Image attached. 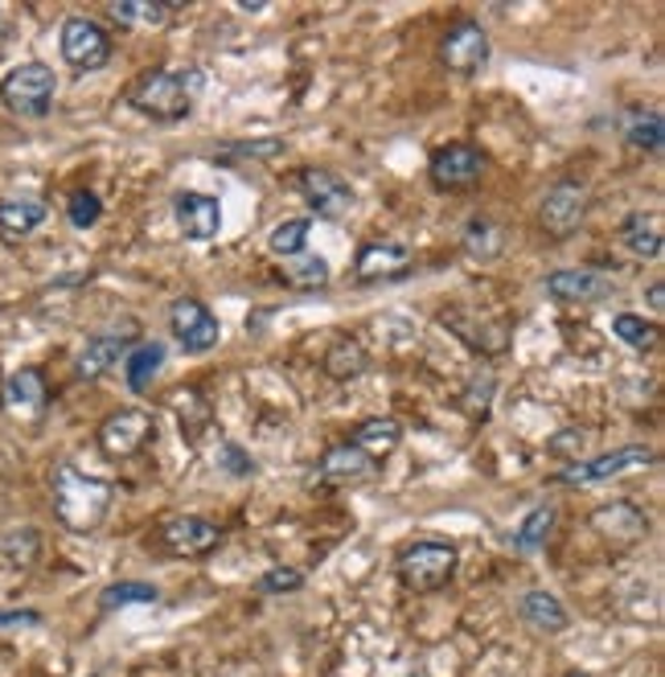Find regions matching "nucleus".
I'll list each match as a JSON object with an SVG mask.
<instances>
[{"label":"nucleus","mask_w":665,"mask_h":677,"mask_svg":"<svg viewBox=\"0 0 665 677\" xmlns=\"http://www.w3.org/2000/svg\"><path fill=\"white\" fill-rule=\"evenodd\" d=\"M202 71H145L128 87V103L157 124H177L193 112V95L202 91Z\"/></svg>","instance_id":"nucleus-1"},{"label":"nucleus","mask_w":665,"mask_h":677,"mask_svg":"<svg viewBox=\"0 0 665 677\" xmlns=\"http://www.w3.org/2000/svg\"><path fill=\"white\" fill-rule=\"evenodd\" d=\"M112 497H116V489L99 476H87L74 464L54 468V514L66 530H95L107 518Z\"/></svg>","instance_id":"nucleus-2"},{"label":"nucleus","mask_w":665,"mask_h":677,"mask_svg":"<svg viewBox=\"0 0 665 677\" xmlns=\"http://www.w3.org/2000/svg\"><path fill=\"white\" fill-rule=\"evenodd\" d=\"M456 562H461V554H456L452 542H444V538H415V542H407L399 550L394 571H399V579L411 591L428 595V591H440L456 575Z\"/></svg>","instance_id":"nucleus-3"},{"label":"nucleus","mask_w":665,"mask_h":677,"mask_svg":"<svg viewBox=\"0 0 665 677\" xmlns=\"http://www.w3.org/2000/svg\"><path fill=\"white\" fill-rule=\"evenodd\" d=\"M54 95H59V74L50 71L45 62H25V66L4 74V83H0V103L13 116H25V119L50 116Z\"/></svg>","instance_id":"nucleus-4"},{"label":"nucleus","mask_w":665,"mask_h":677,"mask_svg":"<svg viewBox=\"0 0 665 677\" xmlns=\"http://www.w3.org/2000/svg\"><path fill=\"white\" fill-rule=\"evenodd\" d=\"M485 177V152L477 145H444L435 148L432 160H428V181H432L440 193H456V189H473Z\"/></svg>","instance_id":"nucleus-5"},{"label":"nucleus","mask_w":665,"mask_h":677,"mask_svg":"<svg viewBox=\"0 0 665 677\" xmlns=\"http://www.w3.org/2000/svg\"><path fill=\"white\" fill-rule=\"evenodd\" d=\"M59 50H62V62H71L74 71H103V66L112 62V38H107V30H103L99 21H91V17H71V21H62Z\"/></svg>","instance_id":"nucleus-6"},{"label":"nucleus","mask_w":665,"mask_h":677,"mask_svg":"<svg viewBox=\"0 0 665 677\" xmlns=\"http://www.w3.org/2000/svg\"><path fill=\"white\" fill-rule=\"evenodd\" d=\"M653 461H657L653 447L629 444V447H616V452H604V456H592V461L567 464L563 473H555V480H559V485H600V480H612V476L650 468Z\"/></svg>","instance_id":"nucleus-7"},{"label":"nucleus","mask_w":665,"mask_h":677,"mask_svg":"<svg viewBox=\"0 0 665 677\" xmlns=\"http://www.w3.org/2000/svg\"><path fill=\"white\" fill-rule=\"evenodd\" d=\"M296 186H300V198L308 202V210L325 218V222H341L353 210V202H358L346 177H337L332 169H300Z\"/></svg>","instance_id":"nucleus-8"},{"label":"nucleus","mask_w":665,"mask_h":677,"mask_svg":"<svg viewBox=\"0 0 665 677\" xmlns=\"http://www.w3.org/2000/svg\"><path fill=\"white\" fill-rule=\"evenodd\" d=\"M157 542L173 559H205L210 550L222 542V530L214 521L198 518V514H177V518H165L157 530Z\"/></svg>","instance_id":"nucleus-9"},{"label":"nucleus","mask_w":665,"mask_h":677,"mask_svg":"<svg viewBox=\"0 0 665 677\" xmlns=\"http://www.w3.org/2000/svg\"><path fill=\"white\" fill-rule=\"evenodd\" d=\"M152 440H157V423H152L148 411H136V406L116 411L99 427V447L103 456H112V461H128L136 452H145Z\"/></svg>","instance_id":"nucleus-10"},{"label":"nucleus","mask_w":665,"mask_h":677,"mask_svg":"<svg viewBox=\"0 0 665 677\" xmlns=\"http://www.w3.org/2000/svg\"><path fill=\"white\" fill-rule=\"evenodd\" d=\"M169 329H173L177 346L186 349V353H205V349H214L218 337H222L218 317L202 300H193V296H181V300L169 304Z\"/></svg>","instance_id":"nucleus-11"},{"label":"nucleus","mask_w":665,"mask_h":677,"mask_svg":"<svg viewBox=\"0 0 665 677\" xmlns=\"http://www.w3.org/2000/svg\"><path fill=\"white\" fill-rule=\"evenodd\" d=\"M583 218H588V189L579 181H559V186L547 189L538 222L550 239H571L583 226Z\"/></svg>","instance_id":"nucleus-12"},{"label":"nucleus","mask_w":665,"mask_h":677,"mask_svg":"<svg viewBox=\"0 0 665 677\" xmlns=\"http://www.w3.org/2000/svg\"><path fill=\"white\" fill-rule=\"evenodd\" d=\"M440 62L452 74H477L489 62V33L477 21H456L440 42Z\"/></svg>","instance_id":"nucleus-13"},{"label":"nucleus","mask_w":665,"mask_h":677,"mask_svg":"<svg viewBox=\"0 0 665 677\" xmlns=\"http://www.w3.org/2000/svg\"><path fill=\"white\" fill-rule=\"evenodd\" d=\"M136 337H140V325H136V320H124V329H116V332H99V337H91L87 346L78 349V358H74V374L103 378L119 358H124V353H128Z\"/></svg>","instance_id":"nucleus-14"},{"label":"nucleus","mask_w":665,"mask_h":677,"mask_svg":"<svg viewBox=\"0 0 665 677\" xmlns=\"http://www.w3.org/2000/svg\"><path fill=\"white\" fill-rule=\"evenodd\" d=\"M592 530L604 538L608 547H636L650 533V518L633 501H612L600 505L592 514Z\"/></svg>","instance_id":"nucleus-15"},{"label":"nucleus","mask_w":665,"mask_h":677,"mask_svg":"<svg viewBox=\"0 0 665 677\" xmlns=\"http://www.w3.org/2000/svg\"><path fill=\"white\" fill-rule=\"evenodd\" d=\"M547 292L567 304H600L616 292V284L604 272H592V267H567V272L547 275Z\"/></svg>","instance_id":"nucleus-16"},{"label":"nucleus","mask_w":665,"mask_h":677,"mask_svg":"<svg viewBox=\"0 0 665 677\" xmlns=\"http://www.w3.org/2000/svg\"><path fill=\"white\" fill-rule=\"evenodd\" d=\"M173 214L189 243H210L222 231V205L210 193H177Z\"/></svg>","instance_id":"nucleus-17"},{"label":"nucleus","mask_w":665,"mask_h":677,"mask_svg":"<svg viewBox=\"0 0 665 677\" xmlns=\"http://www.w3.org/2000/svg\"><path fill=\"white\" fill-rule=\"evenodd\" d=\"M411 267V251L403 243H366L353 260V279L358 284H387L399 279Z\"/></svg>","instance_id":"nucleus-18"},{"label":"nucleus","mask_w":665,"mask_h":677,"mask_svg":"<svg viewBox=\"0 0 665 677\" xmlns=\"http://www.w3.org/2000/svg\"><path fill=\"white\" fill-rule=\"evenodd\" d=\"M0 403H4V411L17 419H38L45 411V403H50V387H45V374L42 370H33V366H25V370H17L9 382H4V394H0Z\"/></svg>","instance_id":"nucleus-19"},{"label":"nucleus","mask_w":665,"mask_h":677,"mask_svg":"<svg viewBox=\"0 0 665 677\" xmlns=\"http://www.w3.org/2000/svg\"><path fill=\"white\" fill-rule=\"evenodd\" d=\"M349 447H358L366 461H387L394 447L403 444V427L394 423L391 415H374V419H362L346 440Z\"/></svg>","instance_id":"nucleus-20"},{"label":"nucleus","mask_w":665,"mask_h":677,"mask_svg":"<svg viewBox=\"0 0 665 677\" xmlns=\"http://www.w3.org/2000/svg\"><path fill=\"white\" fill-rule=\"evenodd\" d=\"M45 202L42 198H4L0 202V239L4 243H25L30 234L45 222Z\"/></svg>","instance_id":"nucleus-21"},{"label":"nucleus","mask_w":665,"mask_h":677,"mask_svg":"<svg viewBox=\"0 0 665 677\" xmlns=\"http://www.w3.org/2000/svg\"><path fill=\"white\" fill-rule=\"evenodd\" d=\"M317 473H320V480H329V485H358V480H370V476L378 473V464L366 461L358 447L337 444L320 456Z\"/></svg>","instance_id":"nucleus-22"},{"label":"nucleus","mask_w":665,"mask_h":677,"mask_svg":"<svg viewBox=\"0 0 665 677\" xmlns=\"http://www.w3.org/2000/svg\"><path fill=\"white\" fill-rule=\"evenodd\" d=\"M621 243L629 246V255L636 260H662L665 231H662V214H629L621 226Z\"/></svg>","instance_id":"nucleus-23"},{"label":"nucleus","mask_w":665,"mask_h":677,"mask_svg":"<svg viewBox=\"0 0 665 677\" xmlns=\"http://www.w3.org/2000/svg\"><path fill=\"white\" fill-rule=\"evenodd\" d=\"M621 136L629 148H636V152H653V157H657V152L665 148L662 112H653V107H633V112L621 119Z\"/></svg>","instance_id":"nucleus-24"},{"label":"nucleus","mask_w":665,"mask_h":677,"mask_svg":"<svg viewBox=\"0 0 665 677\" xmlns=\"http://www.w3.org/2000/svg\"><path fill=\"white\" fill-rule=\"evenodd\" d=\"M518 612H521V620L535 628V633H547V636H555V633H563L567 624H571V616H567V607L559 604V595H550V591H526L521 595V604H518Z\"/></svg>","instance_id":"nucleus-25"},{"label":"nucleus","mask_w":665,"mask_h":677,"mask_svg":"<svg viewBox=\"0 0 665 677\" xmlns=\"http://www.w3.org/2000/svg\"><path fill=\"white\" fill-rule=\"evenodd\" d=\"M160 366H165V346H160V341H140V346H131L128 353H124V378H128L131 390L152 387V378L160 374Z\"/></svg>","instance_id":"nucleus-26"},{"label":"nucleus","mask_w":665,"mask_h":677,"mask_svg":"<svg viewBox=\"0 0 665 677\" xmlns=\"http://www.w3.org/2000/svg\"><path fill=\"white\" fill-rule=\"evenodd\" d=\"M279 272H284V279H288L296 292H320L332 279L329 260H325V255H313V251H300V255L284 260Z\"/></svg>","instance_id":"nucleus-27"},{"label":"nucleus","mask_w":665,"mask_h":677,"mask_svg":"<svg viewBox=\"0 0 665 677\" xmlns=\"http://www.w3.org/2000/svg\"><path fill=\"white\" fill-rule=\"evenodd\" d=\"M107 13L116 17L119 25H131V30H160L169 13H173V4H160V0H116V4H107Z\"/></svg>","instance_id":"nucleus-28"},{"label":"nucleus","mask_w":665,"mask_h":677,"mask_svg":"<svg viewBox=\"0 0 665 677\" xmlns=\"http://www.w3.org/2000/svg\"><path fill=\"white\" fill-rule=\"evenodd\" d=\"M366 366H370V353H366L358 341H337L329 346V353L320 358V370L332 378V382H349V378H362Z\"/></svg>","instance_id":"nucleus-29"},{"label":"nucleus","mask_w":665,"mask_h":677,"mask_svg":"<svg viewBox=\"0 0 665 677\" xmlns=\"http://www.w3.org/2000/svg\"><path fill=\"white\" fill-rule=\"evenodd\" d=\"M464 255L468 260H477V263H489L502 255V226L497 222H489V218H473L468 226H464Z\"/></svg>","instance_id":"nucleus-30"},{"label":"nucleus","mask_w":665,"mask_h":677,"mask_svg":"<svg viewBox=\"0 0 665 677\" xmlns=\"http://www.w3.org/2000/svg\"><path fill=\"white\" fill-rule=\"evenodd\" d=\"M160 591L145 579H119L112 588H103L99 595V612H116V607H131V604H157Z\"/></svg>","instance_id":"nucleus-31"},{"label":"nucleus","mask_w":665,"mask_h":677,"mask_svg":"<svg viewBox=\"0 0 665 677\" xmlns=\"http://www.w3.org/2000/svg\"><path fill=\"white\" fill-rule=\"evenodd\" d=\"M550 530H555V509H550V505H538V509L526 514V521H521L518 533H514V550H521V554H535V550L547 547Z\"/></svg>","instance_id":"nucleus-32"},{"label":"nucleus","mask_w":665,"mask_h":677,"mask_svg":"<svg viewBox=\"0 0 665 677\" xmlns=\"http://www.w3.org/2000/svg\"><path fill=\"white\" fill-rule=\"evenodd\" d=\"M308 231H313V222H308V218H288V222H279V226L267 234V246H272L279 260H292V255H300V251H304Z\"/></svg>","instance_id":"nucleus-33"},{"label":"nucleus","mask_w":665,"mask_h":677,"mask_svg":"<svg viewBox=\"0 0 665 677\" xmlns=\"http://www.w3.org/2000/svg\"><path fill=\"white\" fill-rule=\"evenodd\" d=\"M612 332L621 337L624 346H633V349H653V346H657V325H650V320L636 317V313H621V317H612Z\"/></svg>","instance_id":"nucleus-34"},{"label":"nucleus","mask_w":665,"mask_h":677,"mask_svg":"<svg viewBox=\"0 0 665 677\" xmlns=\"http://www.w3.org/2000/svg\"><path fill=\"white\" fill-rule=\"evenodd\" d=\"M493 387H497V382H493V374L485 370V374H477L468 387H464V394L456 399V406H461L468 419H485V415H489V403H493Z\"/></svg>","instance_id":"nucleus-35"},{"label":"nucleus","mask_w":665,"mask_h":677,"mask_svg":"<svg viewBox=\"0 0 665 677\" xmlns=\"http://www.w3.org/2000/svg\"><path fill=\"white\" fill-rule=\"evenodd\" d=\"M66 218H71L74 231H91V226L103 218L99 193H91V189H74L71 202H66Z\"/></svg>","instance_id":"nucleus-36"},{"label":"nucleus","mask_w":665,"mask_h":677,"mask_svg":"<svg viewBox=\"0 0 665 677\" xmlns=\"http://www.w3.org/2000/svg\"><path fill=\"white\" fill-rule=\"evenodd\" d=\"M218 157H231V160H275L284 157V140H239V145H222L218 148Z\"/></svg>","instance_id":"nucleus-37"},{"label":"nucleus","mask_w":665,"mask_h":677,"mask_svg":"<svg viewBox=\"0 0 665 677\" xmlns=\"http://www.w3.org/2000/svg\"><path fill=\"white\" fill-rule=\"evenodd\" d=\"M304 588V571L296 567H272L260 575V591L263 595H292V591Z\"/></svg>","instance_id":"nucleus-38"},{"label":"nucleus","mask_w":665,"mask_h":677,"mask_svg":"<svg viewBox=\"0 0 665 677\" xmlns=\"http://www.w3.org/2000/svg\"><path fill=\"white\" fill-rule=\"evenodd\" d=\"M588 440H592V432H583V427H567V432H559L555 440H550V456H559V461H571L576 464L579 456H583V447H588Z\"/></svg>","instance_id":"nucleus-39"},{"label":"nucleus","mask_w":665,"mask_h":677,"mask_svg":"<svg viewBox=\"0 0 665 677\" xmlns=\"http://www.w3.org/2000/svg\"><path fill=\"white\" fill-rule=\"evenodd\" d=\"M218 468H226L231 476H251V473H255V461H251V456H246L239 444H231V440H226V444L218 447Z\"/></svg>","instance_id":"nucleus-40"},{"label":"nucleus","mask_w":665,"mask_h":677,"mask_svg":"<svg viewBox=\"0 0 665 677\" xmlns=\"http://www.w3.org/2000/svg\"><path fill=\"white\" fill-rule=\"evenodd\" d=\"M30 624H42V612H33V607H21V612H0V628H30Z\"/></svg>","instance_id":"nucleus-41"},{"label":"nucleus","mask_w":665,"mask_h":677,"mask_svg":"<svg viewBox=\"0 0 665 677\" xmlns=\"http://www.w3.org/2000/svg\"><path fill=\"white\" fill-rule=\"evenodd\" d=\"M650 304H653V313H662V308H665V284H662V279L650 288Z\"/></svg>","instance_id":"nucleus-42"},{"label":"nucleus","mask_w":665,"mask_h":677,"mask_svg":"<svg viewBox=\"0 0 665 677\" xmlns=\"http://www.w3.org/2000/svg\"><path fill=\"white\" fill-rule=\"evenodd\" d=\"M0 38H4V13H0Z\"/></svg>","instance_id":"nucleus-43"},{"label":"nucleus","mask_w":665,"mask_h":677,"mask_svg":"<svg viewBox=\"0 0 665 677\" xmlns=\"http://www.w3.org/2000/svg\"><path fill=\"white\" fill-rule=\"evenodd\" d=\"M567 677H588V674H567Z\"/></svg>","instance_id":"nucleus-44"}]
</instances>
